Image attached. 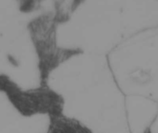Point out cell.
<instances>
[{"label": "cell", "mask_w": 158, "mask_h": 133, "mask_svg": "<svg viewBox=\"0 0 158 133\" xmlns=\"http://www.w3.org/2000/svg\"><path fill=\"white\" fill-rule=\"evenodd\" d=\"M67 20V16L59 13H45L34 18L28 25L29 33L38 59L40 84H48L54 70L71 58L80 54V49L58 46L57 26Z\"/></svg>", "instance_id": "6da1fadb"}, {"label": "cell", "mask_w": 158, "mask_h": 133, "mask_svg": "<svg viewBox=\"0 0 158 133\" xmlns=\"http://www.w3.org/2000/svg\"><path fill=\"white\" fill-rule=\"evenodd\" d=\"M19 10L23 13H31L36 10L43 0H17Z\"/></svg>", "instance_id": "277c9868"}, {"label": "cell", "mask_w": 158, "mask_h": 133, "mask_svg": "<svg viewBox=\"0 0 158 133\" xmlns=\"http://www.w3.org/2000/svg\"><path fill=\"white\" fill-rule=\"evenodd\" d=\"M44 133H95L92 128L77 119L64 113L48 117L47 128Z\"/></svg>", "instance_id": "3957f363"}, {"label": "cell", "mask_w": 158, "mask_h": 133, "mask_svg": "<svg viewBox=\"0 0 158 133\" xmlns=\"http://www.w3.org/2000/svg\"><path fill=\"white\" fill-rule=\"evenodd\" d=\"M1 91L14 109L27 118L38 116L50 117L64 113V99L48 84H40L36 88L24 90L10 76H6Z\"/></svg>", "instance_id": "7a4b0ae2"}, {"label": "cell", "mask_w": 158, "mask_h": 133, "mask_svg": "<svg viewBox=\"0 0 158 133\" xmlns=\"http://www.w3.org/2000/svg\"><path fill=\"white\" fill-rule=\"evenodd\" d=\"M85 0H72V3L71 6V12H74V10H77Z\"/></svg>", "instance_id": "5b68a950"}, {"label": "cell", "mask_w": 158, "mask_h": 133, "mask_svg": "<svg viewBox=\"0 0 158 133\" xmlns=\"http://www.w3.org/2000/svg\"><path fill=\"white\" fill-rule=\"evenodd\" d=\"M150 130H151V133H158V117L155 123L150 127Z\"/></svg>", "instance_id": "8992f818"}]
</instances>
